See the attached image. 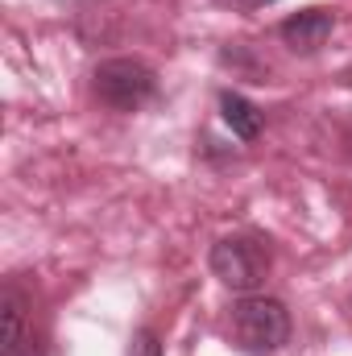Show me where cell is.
<instances>
[{
	"label": "cell",
	"mask_w": 352,
	"mask_h": 356,
	"mask_svg": "<svg viewBox=\"0 0 352 356\" xmlns=\"http://www.w3.org/2000/svg\"><path fill=\"white\" fill-rule=\"evenodd\" d=\"M0 311H4V348H0V356H42V348L33 344V332H29V298L17 282L4 286Z\"/></svg>",
	"instance_id": "277c9868"
},
{
	"label": "cell",
	"mask_w": 352,
	"mask_h": 356,
	"mask_svg": "<svg viewBox=\"0 0 352 356\" xmlns=\"http://www.w3.org/2000/svg\"><path fill=\"white\" fill-rule=\"evenodd\" d=\"M228 323H232V344L245 356H273L290 340V311L269 294H241V302H232Z\"/></svg>",
	"instance_id": "6da1fadb"
},
{
	"label": "cell",
	"mask_w": 352,
	"mask_h": 356,
	"mask_svg": "<svg viewBox=\"0 0 352 356\" xmlns=\"http://www.w3.org/2000/svg\"><path fill=\"white\" fill-rule=\"evenodd\" d=\"M224 4H232V8H265L273 0H224Z\"/></svg>",
	"instance_id": "ba28073f"
},
{
	"label": "cell",
	"mask_w": 352,
	"mask_h": 356,
	"mask_svg": "<svg viewBox=\"0 0 352 356\" xmlns=\"http://www.w3.org/2000/svg\"><path fill=\"white\" fill-rule=\"evenodd\" d=\"M58 4H95V0H58Z\"/></svg>",
	"instance_id": "9c48e42d"
},
{
	"label": "cell",
	"mask_w": 352,
	"mask_h": 356,
	"mask_svg": "<svg viewBox=\"0 0 352 356\" xmlns=\"http://www.w3.org/2000/svg\"><path fill=\"white\" fill-rule=\"evenodd\" d=\"M91 91L112 112H141L158 95V71L141 58H104L91 71Z\"/></svg>",
	"instance_id": "7a4b0ae2"
},
{
	"label": "cell",
	"mask_w": 352,
	"mask_h": 356,
	"mask_svg": "<svg viewBox=\"0 0 352 356\" xmlns=\"http://www.w3.org/2000/svg\"><path fill=\"white\" fill-rule=\"evenodd\" d=\"M332 29H336V13L332 8H303V13H294V17H286L278 25V38L294 54H315V50H323Z\"/></svg>",
	"instance_id": "5b68a950"
},
{
	"label": "cell",
	"mask_w": 352,
	"mask_h": 356,
	"mask_svg": "<svg viewBox=\"0 0 352 356\" xmlns=\"http://www.w3.org/2000/svg\"><path fill=\"white\" fill-rule=\"evenodd\" d=\"M220 116L232 129V137H241V141H257V133L265 124L262 108L253 99H245L241 91H220Z\"/></svg>",
	"instance_id": "8992f818"
},
{
	"label": "cell",
	"mask_w": 352,
	"mask_h": 356,
	"mask_svg": "<svg viewBox=\"0 0 352 356\" xmlns=\"http://www.w3.org/2000/svg\"><path fill=\"white\" fill-rule=\"evenodd\" d=\"M207 269L216 273L220 286L237 290V294H253L269 273V249H265L262 236H249V232H232V236H220L207 253Z\"/></svg>",
	"instance_id": "3957f363"
},
{
	"label": "cell",
	"mask_w": 352,
	"mask_h": 356,
	"mask_svg": "<svg viewBox=\"0 0 352 356\" xmlns=\"http://www.w3.org/2000/svg\"><path fill=\"white\" fill-rule=\"evenodd\" d=\"M129 356H166V348H162V336H158L154 327L133 332V340H129Z\"/></svg>",
	"instance_id": "52a82bcc"
}]
</instances>
